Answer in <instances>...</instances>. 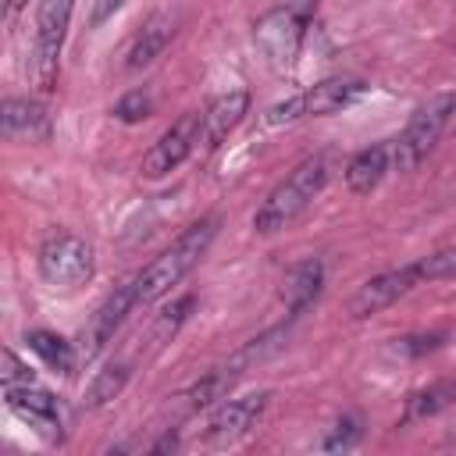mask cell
I'll return each instance as SVG.
<instances>
[{
  "instance_id": "1",
  "label": "cell",
  "mask_w": 456,
  "mask_h": 456,
  "mask_svg": "<svg viewBox=\"0 0 456 456\" xmlns=\"http://www.w3.org/2000/svg\"><path fill=\"white\" fill-rule=\"evenodd\" d=\"M217 235V217H200L192 221L160 256H153L139 274H135V296H139V306H150L157 303L160 296H167L210 249Z\"/></svg>"
},
{
  "instance_id": "2",
  "label": "cell",
  "mask_w": 456,
  "mask_h": 456,
  "mask_svg": "<svg viewBox=\"0 0 456 456\" xmlns=\"http://www.w3.org/2000/svg\"><path fill=\"white\" fill-rule=\"evenodd\" d=\"M328 185V157L314 153L306 160H299L271 192L267 200L256 207L253 214V232L256 235H278L285 232Z\"/></svg>"
},
{
  "instance_id": "3",
  "label": "cell",
  "mask_w": 456,
  "mask_h": 456,
  "mask_svg": "<svg viewBox=\"0 0 456 456\" xmlns=\"http://www.w3.org/2000/svg\"><path fill=\"white\" fill-rule=\"evenodd\" d=\"M0 381H4V399H7V406H11L25 424H32V428H36L43 438H50V442H61V438H64L61 403L53 399L50 388L39 385V378L18 360L14 349H4Z\"/></svg>"
},
{
  "instance_id": "4",
  "label": "cell",
  "mask_w": 456,
  "mask_h": 456,
  "mask_svg": "<svg viewBox=\"0 0 456 456\" xmlns=\"http://www.w3.org/2000/svg\"><path fill=\"white\" fill-rule=\"evenodd\" d=\"M317 14V0H281L253 21V43L274 71H289L303 50L306 25Z\"/></svg>"
},
{
  "instance_id": "5",
  "label": "cell",
  "mask_w": 456,
  "mask_h": 456,
  "mask_svg": "<svg viewBox=\"0 0 456 456\" xmlns=\"http://www.w3.org/2000/svg\"><path fill=\"white\" fill-rule=\"evenodd\" d=\"M456 114V96L452 93H435L428 96L406 121V128L399 132V139L392 142V167L395 171H413L428 160V153L438 146L442 132L449 128Z\"/></svg>"
},
{
  "instance_id": "6",
  "label": "cell",
  "mask_w": 456,
  "mask_h": 456,
  "mask_svg": "<svg viewBox=\"0 0 456 456\" xmlns=\"http://www.w3.org/2000/svg\"><path fill=\"white\" fill-rule=\"evenodd\" d=\"M36 267L50 289L75 292L96 274V253L75 232H50L36 249Z\"/></svg>"
},
{
  "instance_id": "7",
  "label": "cell",
  "mask_w": 456,
  "mask_h": 456,
  "mask_svg": "<svg viewBox=\"0 0 456 456\" xmlns=\"http://www.w3.org/2000/svg\"><path fill=\"white\" fill-rule=\"evenodd\" d=\"M71 11H75V0H39L32 61H28V71H32V82H36L39 93H50L57 86L61 50H64V39H68Z\"/></svg>"
},
{
  "instance_id": "8",
  "label": "cell",
  "mask_w": 456,
  "mask_h": 456,
  "mask_svg": "<svg viewBox=\"0 0 456 456\" xmlns=\"http://www.w3.org/2000/svg\"><path fill=\"white\" fill-rule=\"evenodd\" d=\"M363 82L360 78H346V75H335V78H324V82H314L306 86L303 93L267 107L264 121L267 125H292V121H303V118H328V114H338L342 107H349L353 100L363 96Z\"/></svg>"
},
{
  "instance_id": "9",
  "label": "cell",
  "mask_w": 456,
  "mask_h": 456,
  "mask_svg": "<svg viewBox=\"0 0 456 456\" xmlns=\"http://www.w3.org/2000/svg\"><path fill=\"white\" fill-rule=\"evenodd\" d=\"M203 142V110H185L182 118L171 121V128L142 153V175L146 178H164L178 171L192 150Z\"/></svg>"
},
{
  "instance_id": "10",
  "label": "cell",
  "mask_w": 456,
  "mask_h": 456,
  "mask_svg": "<svg viewBox=\"0 0 456 456\" xmlns=\"http://www.w3.org/2000/svg\"><path fill=\"white\" fill-rule=\"evenodd\" d=\"M267 399H271V392H249V395L221 399V403L214 406V413L207 417L203 445L224 449V445H235L239 438H246V435L256 428V420L264 417Z\"/></svg>"
},
{
  "instance_id": "11",
  "label": "cell",
  "mask_w": 456,
  "mask_h": 456,
  "mask_svg": "<svg viewBox=\"0 0 456 456\" xmlns=\"http://www.w3.org/2000/svg\"><path fill=\"white\" fill-rule=\"evenodd\" d=\"M424 278H420V267L417 264H406V267H392V271H381L374 278H367L353 296H349V317L353 321H367L381 310H388L392 303H399L410 289H417Z\"/></svg>"
},
{
  "instance_id": "12",
  "label": "cell",
  "mask_w": 456,
  "mask_h": 456,
  "mask_svg": "<svg viewBox=\"0 0 456 456\" xmlns=\"http://www.w3.org/2000/svg\"><path fill=\"white\" fill-rule=\"evenodd\" d=\"M139 306V296H135V278H128V281H121V285H114V292L96 306V314L89 317V324H86V335H82V356L86 360H93L114 335H118V328L125 324V317L132 314Z\"/></svg>"
},
{
  "instance_id": "13",
  "label": "cell",
  "mask_w": 456,
  "mask_h": 456,
  "mask_svg": "<svg viewBox=\"0 0 456 456\" xmlns=\"http://www.w3.org/2000/svg\"><path fill=\"white\" fill-rule=\"evenodd\" d=\"M0 132L7 142H46L50 110L32 96H7L0 107Z\"/></svg>"
},
{
  "instance_id": "14",
  "label": "cell",
  "mask_w": 456,
  "mask_h": 456,
  "mask_svg": "<svg viewBox=\"0 0 456 456\" xmlns=\"http://www.w3.org/2000/svg\"><path fill=\"white\" fill-rule=\"evenodd\" d=\"M249 114V89H228L221 96L210 100V107L203 110V146L217 150Z\"/></svg>"
},
{
  "instance_id": "15",
  "label": "cell",
  "mask_w": 456,
  "mask_h": 456,
  "mask_svg": "<svg viewBox=\"0 0 456 456\" xmlns=\"http://www.w3.org/2000/svg\"><path fill=\"white\" fill-rule=\"evenodd\" d=\"M321 289H324V264L317 256H306V260L292 264L281 278V303H285L289 321H296L306 306H314Z\"/></svg>"
},
{
  "instance_id": "16",
  "label": "cell",
  "mask_w": 456,
  "mask_h": 456,
  "mask_svg": "<svg viewBox=\"0 0 456 456\" xmlns=\"http://www.w3.org/2000/svg\"><path fill=\"white\" fill-rule=\"evenodd\" d=\"M171 36H175V18H171V14H164V11L150 14V18L142 21V28L135 32V39H132L128 53H125V68H128V71H139V68L153 64V61L167 50Z\"/></svg>"
},
{
  "instance_id": "17",
  "label": "cell",
  "mask_w": 456,
  "mask_h": 456,
  "mask_svg": "<svg viewBox=\"0 0 456 456\" xmlns=\"http://www.w3.org/2000/svg\"><path fill=\"white\" fill-rule=\"evenodd\" d=\"M392 167V142H374L346 164V185L353 196H370Z\"/></svg>"
},
{
  "instance_id": "18",
  "label": "cell",
  "mask_w": 456,
  "mask_h": 456,
  "mask_svg": "<svg viewBox=\"0 0 456 456\" xmlns=\"http://www.w3.org/2000/svg\"><path fill=\"white\" fill-rule=\"evenodd\" d=\"M452 403H456V378H438V381H431V385L410 392L399 424L406 428V424H417V420H431V417H438L442 410H449Z\"/></svg>"
},
{
  "instance_id": "19",
  "label": "cell",
  "mask_w": 456,
  "mask_h": 456,
  "mask_svg": "<svg viewBox=\"0 0 456 456\" xmlns=\"http://www.w3.org/2000/svg\"><path fill=\"white\" fill-rule=\"evenodd\" d=\"M25 342H28V349H32L50 370H57V374H64V378L75 374L78 353H75V346H71L64 335L46 331V328H32V331H25Z\"/></svg>"
},
{
  "instance_id": "20",
  "label": "cell",
  "mask_w": 456,
  "mask_h": 456,
  "mask_svg": "<svg viewBox=\"0 0 456 456\" xmlns=\"http://www.w3.org/2000/svg\"><path fill=\"white\" fill-rule=\"evenodd\" d=\"M239 374H242V367H235V363H224V367H214V370H207L182 399H185V410L189 413H200V410H207V406H217L221 399H228V388L239 381Z\"/></svg>"
},
{
  "instance_id": "21",
  "label": "cell",
  "mask_w": 456,
  "mask_h": 456,
  "mask_svg": "<svg viewBox=\"0 0 456 456\" xmlns=\"http://www.w3.org/2000/svg\"><path fill=\"white\" fill-rule=\"evenodd\" d=\"M128 378H132V367H128L125 360H110V363H107L103 370H96L93 381L86 385V395H82L86 410H100V406H107L110 399H118L121 388L128 385Z\"/></svg>"
},
{
  "instance_id": "22",
  "label": "cell",
  "mask_w": 456,
  "mask_h": 456,
  "mask_svg": "<svg viewBox=\"0 0 456 456\" xmlns=\"http://www.w3.org/2000/svg\"><path fill=\"white\" fill-rule=\"evenodd\" d=\"M192 306H196V296H182V299H175V303L153 321V342H157V346H160V342H171L175 331L185 324V317H189Z\"/></svg>"
},
{
  "instance_id": "23",
  "label": "cell",
  "mask_w": 456,
  "mask_h": 456,
  "mask_svg": "<svg viewBox=\"0 0 456 456\" xmlns=\"http://www.w3.org/2000/svg\"><path fill=\"white\" fill-rule=\"evenodd\" d=\"M118 121H125V125H135V121H146L150 114H153V96L146 93V89H132V93H125L118 103H114V110H110Z\"/></svg>"
},
{
  "instance_id": "24",
  "label": "cell",
  "mask_w": 456,
  "mask_h": 456,
  "mask_svg": "<svg viewBox=\"0 0 456 456\" xmlns=\"http://www.w3.org/2000/svg\"><path fill=\"white\" fill-rule=\"evenodd\" d=\"M360 438H363L360 420H356V417H342V420H335V424H331V431L324 435L321 449H324V452H346V449L360 445Z\"/></svg>"
},
{
  "instance_id": "25",
  "label": "cell",
  "mask_w": 456,
  "mask_h": 456,
  "mask_svg": "<svg viewBox=\"0 0 456 456\" xmlns=\"http://www.w3.org/2000/svg\"><path fill=\"white\" fill-rule=\"evenodd\" d=\"M445 346V331H428V335H406V338H395V353L399 356H424V353H435Z\"/></svg>"
},
{
  "instance_id": "26",
  "label": "cell",
  "mask_w": 456,
  "mask_h": 456,
  "mask_svg": "<svg viewBox=\"0 0 456 456\" xmlns=\"http://www.w3.org/2000/svg\"><path fill=\"white\" fill-rule=\"evenodd\" d=\"M118 7H121V0H100V4L93 7V25H100V21H103L107 14H114Z\"/></svg>"
},
{
  "instance_id": "27",
  "label": "cell",
  "mask_w": 456,
  "mask_h": 456,
  "mask_svg": "<svg viewBox=\"0 0 456 456\" xmlns=\"http://www.w3.org/2000/svg\"><path fill=\"white\" fill-rule=\"evenodd\" d=\"M167 449H171V452L178 449V435H171V431H167L160 442H153V445H150V452H167Z\"/></svg>"
},
{
  "instance_id": "28",
  "label": "cell",
  "mask_w": 456,
  "mask_h": 456,
  "mask_svg": "<svg viewBox=\"0 0 456 456\" xmlns=\"http://www.w3.org/2000/svg\"><path fill=\"white\" fill-rule=\"evenodd\" d=\"M28 0H4V11H7V18H18V11L25 7Z\"/></svg>"
},
{
  "instance_id": "29",
  "label": "cell",
  "mask_w": 456,
  "mask_h": 456,
  "mask_svg": "<svg viewBox=\"0 0 456 456\" xmlns=\"http://www.w3.org/2000/svg\"><path fill=\"white\" fill-rule=\"evenodd\" d=\"M445 445H452V449H456V431H452V435L445 438Z\"/></svg>"
},
{
  "instance_id": "30",
  "label": "cell",
  "mask_w": 456,
  "mask_h": 456,
  "mask_svg": "<svg viewBox=\"0 0 456 456\" xmlns=\"http://www.w3.org/2000/svg\"><path fill=\"white\" fill-rule=\"evenodd\" d=\"M452 21H456V14H452Z\"/></svg>"
}]
</instances>
